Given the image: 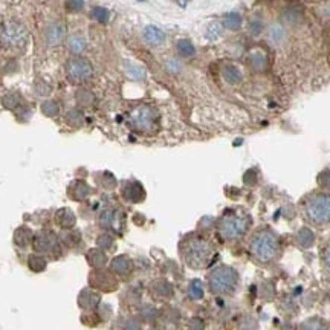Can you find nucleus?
<instances>
[{
    "mask_svg": "<svg viewBox=\"0 0 330 330\" xmlns=\"http://www.w3.org/2000/svg\"><path fill=\"white\" fill-rule=\"evenodd\" d=\"M41 110L48 116H55L58 113V104L55 101H45L43 104H41Z\"/></svg>",
    "mask_w": 330,
    "mask_h": 330,
    "instance_id": "29",
    "label": "nucleus"
},
{
    "mask_svg": "<svg viewBox=\"0 0 330 330\" xmlns=\"http://www.w3.org/2000/svg\"><path fill=\"white\" fill-rule=\"evenodd\" d=\"M57 223L61 226V228H71V226L75 225V214L68 208L60 210L57 213Z\"/></svg>",
    "mask_w": 330,
    "mask_h": 330,
    "instance_id": "14",
    "label": "nucleus"
},
{
    "mask_svg": "<svg viewBox=\"0 0 330 330\" xmlns=\"http://www.w3.org/2000/svg\"><path fill=\"white\" fill-rule=\"evenodd\" d=\"M112 269L118 274H127L130 271V260L127 257H116L112 263Z\"/></svg>",
    "mask_w": 330,
    "mask_h": 330,
    "instance_id": "19",
    "label": "nucleus"
},
{
    "mask_svg": "<svg viewBox=\"0 0 330 330\" xmlns=\"http://www.w3.org/2000/svg\"><path fill=\"white\" fill-rule=\"evenodd\" d=\"M165 69H167L168 72H171V74H177V72H180L182 65L179 63L176 58H170L167 63H165Z\"/></svg>",
    "mask_w": 330,
    "mask_h": 330,
    "instance_id": "33",
    "label": "nucleus"
},
{
    "mask_svg": "<svg viewBox=\"0 0 330 330\" xmlns=\"http://www.w3.org/2000/svg\"><path fill=\"white\" fill-rule=\"evenodd\" d=\"M93 72L90 61L86 58H74L66 63V75L74 82H80L87 80Z\"/></svg>",
    "mask_w": 330,
    "mask_h": 330,
    "instance_id": "8",
    "label": "nucleus"
},
{
    "mask_svg": "<svg viewBox=\"0 0 330 330\" xmlns=\"http://www.w3.org/2000/svg\"><path fill=\"white\" fill-rule=\"evenodd\" d=\"M158 112L150 106H139L130 113V126L139 132H150L155 129Z\"/></svg>",
    "mask_w": 330,
    "mask_h": 330,
    "instance_id": "6",
    "label": "nucleus"
},
{
    "mask_svg": "<svg viewBox=\"0 0 330 330\" xmlns=\"http://www.w3.org/2000/svg\"><path fill=\"white\" fill-rule=\"evenodd\" d=\"M29 237H31V234H29L28 228H20V230L15 233V242H17L18 245H22V246H25V245L28 243Z\"/></svg>",
    "mask_w": 330,
    "mask_h": 330,
    "instance_id": "31",
    "label": "nucleus"
},
{
    "mask_svg": "<svg viewBox=\"0 0 330 330\" xmlns=\"http://www.w3.org/2000/svg\"><path fill=\"white\" fill-rule=\"evenodd\" d=\"M92 17L96 20V22H99V23H107V22H109V17H110V12H109L106 8H102V6H95V8L92 9Z\"/></svg>",
    "mask_w": 330,
    "mask_h": 330,
    "instance_id": "24",
    "label": "nucleus"
},
{
    "mask_svg": "<svg viewBox=\"0 0 330 330\" xmlns=\"http://www.w3.org/2000/svg\"><path fill=\"white\" fill-rule=\"evenodd\" d=\"M82 113L80 112V110H77V109H74V110H71L69 113H68V116H66V119H68V122H71V124H75V126H78V124H81L82 122Z\"/></svg>",
    "mask_w": 330,
    "mask_h": 330,
    "instance_id": "32",
    "label": "nucleus"
},
{
    "mask_svg": "<svg viewBox=\"0 0 330 330\" xmlns=\"http://www.w3.org/2000/svg\"><path fill=\"white\" fill-rule=\"evenodd\" d=\"M304 214L307 220L317 225L324 226L330 223V194L315 193L304 203Z\"/></svg>",
    "mask_w": 330,
    "mask_h": 330,
    "instance_id": "3",
    "label": "nucleus"
},
{
    "mask_svg": "<svg viewBox=\"0 0 330 330\" xmlns=\"http://www.w3.org/2000/svg\"><path fill=\"white\" fill-rule=\"evenodd\" d=\"M300 330H327V326L323 321L314 318V320H309V321L303 323Z\"/></svg>",
    "mask_w": 330,
    "mask_h": 330,
    "instance_id": "27",
    "label": "nucleus"
},
{
    "mask_svg": "<svg viewBox=\"0 0 330 330\" xmlns=\"http://www.w3.org/2000/svg\"><path fill=\"white\" fill-rule=\"evenodd\" d=\"M242 23H243V18L239 12H228L223 17V25L231 31L239 29L242 26Z\"/></svg>",
    "mask_w": 330,
    "mask_h": 330,
    "instance_id": "16",
    "label": "nucleus"
},
{
    "mask_svg": "<svg viewBox=\"0 0 330 330\" xmlns=\"http://www.w3.org/2000/svg\"><path fill=\"white\" fill-rule=\"evenodd\" d=\"M124 196H126L129 200L139 202L144 197V190H142V187L139 183H130V185H127L126 188H124Z\"/></svg>",
    "mask_w": 330,
    "mask_h": 330,
    "instance_id": "15",
    "label": "nucleus"
},
{
    "mask_svg": "<svg viewBox=\"0 0 330 330\" xmlns=\"http://www.w3.org/2000/svg\"><path fill=\"white\" fill-rule=\"evenodd\" d=\"M86 48H87V40H86L84 35L74 34V35L69 37V40H68V49H69L72 54H81V52L86 51Z\"/></svg>",
    "mask_w": 330,
    "mask_h": 330,
    "instance_id": "12",
    "label": "nucleus"
},
{
    "mask_svg": "<svg viewBox=\"0 0 330 330\" xmlns=\"http://www.w3.org/2000/svg\"><path fill=\"white\" fill-rule=\"evenodd\" d=\"M208 284L214 294H231L239 284V275L230 266H219L208 275Z\"/></svg>",
    "mask_w": 330,
    "mask_h": 330,
    "instance_id": "4",
    "label": "nucleus"
},
{
    "mask_svg": "<svg viewBox=\"0 0 330 330\" xmlns=\"http://www.w3.org/2000/svg\"><path fill=\"white\" fill-rule=\"evenodd\" d=\"M176 48H177L179 55L183 57V58H190L196 54V48L190 40H179Z\"/></svg>",
    "mask_w": 330,
    "mask_h": 330,
    "instance_id": "17",
    "label": "nucleus"
},
{
    "mask_svg": "<svg viewBox=\"0 0 330 330\" xmlns=\"http://www.w3.org/2000/svg\"><path fill=\"white\" fill-rule=\"evenodd\" d=\"M269 40L272 41V43H275V45L283 43V40H284V29H283L280 25H272V26L269 28Z\"/></svg>",
    "mask_w": 330,
    "mask_h": 330,
    "instance_id": "23",
    "label": "nucleus"
},
{
    "mask_svg": "<svg viewBox=\"0 0 330 330\" xmlns=\"http://www.w3.org/2000/svg\"><path fill=\"white\" fill-rule=\"evenodd\" d=\"M222 75H223V80L228 82V84H239V82L242 81V78H243L239 68H236L233 65L225 66L223 71H222Z\"/></svg>",
    "mask_w": 330,
    "mask_h": 330,
    "instance_id": "13",
    "label": "nucleus"
},
{
    "mask_svg": "<svg viewBox=\"0 0 330 330\" xmlns=\"http://www.w3.org/2000/svg\"><path fill=\"white\" fill-rule=\"evenodd\" d=\"M191 330H203V323L199 320V318H194L193 321H191Z\"/></svg>",
    "mask_w": 330,
    "mask_h": 330,
    "instance_id": "38",
    "label": "nucleus"
},
{
    "mask_svg": "<svg viewBox=\"0 0 330 330\" xmlns=\"http://www.w3.org/2000/svg\"><path fill=\"white\" fill-rule=\"evenodd\" d=\"M314 240H315L314 233H312L311 230H307V228H303V230L298 233V236H297V242H298V245H300L301 248H311L312 243H314Z\"/></svg>",
    "mask_w": 330,
    "mask_h": 330,
    "instance_id": "20",
    "label": "nucleus"
},
{
    "mask_svg": "<svg viewBox=\"0 0 330 330\" xmlns=\"http://www.w3.org/2000/svg\"><path fill=\"white\" fill-rule=\"evenodd\" d=\"M220 34H222V28H220L219 23H211V25L208 26V37H210V38H216V37H219Z\"/></svg>",
    "mask_w": 330,
    "mask_h": 330,
    "instance_id": "35",
    "label": "nucleus"
},
{
    "mask_svg": "<svg viewBox=\"0 0 330 330\" xmlns=\"http://www.w3.org/2000/svg\"><path fill=\"white\" fill-rule=\"evenodd\" d=\"M318 183L323 188H327V190L330 188V170H326L318 176Z\"/></svg>",
    "mask_w": 330,
    "mask_h": 330,
    "instance_id": "34",
    "label": "nucleus"
},
{
    "mask_svg": "<svg viewBox=\"0 0 330 330\" xmlns=\"http://www.w3.org/2000/svg\"><path fill=\"white\" fill-rule=\"evenodd\" d=\"M261 29H263V23L260 22V20H252V22L249 23V31H251V34L257 35V34L261 32Z\"/></svg>",
    "mask_w": 330,
    "mask_h": 330,
    "instance_id": "36",
    "label": "nucleus"
},
{
    "mask_svg": "<svg viewBox=\"0 0 330 330\" xmlns=\"http://www.w3.org/2000/svg\"><path fill=\"white\" fill-rule=\"evenodd\" d=\"M248 226H249V222L246 220V217L226 214L219 223V233L226 240H237L248 231Z\"/></svg>",
    "mask_w": 330,
    "mask_h": 330,
    "instance_id": "5",
    "label": "nucleus"
},
{
    "mask_svg": "<svg viewBox=\"0 0 330 330\" xmlns=\"http://www.w3.org/2000/svg\"><path fill=\"white\" fill-rule=\"evenodd\" d=\"M3 106L6 109H15L18 104H20V96L17 93H6L2 99Z\"/></svg>",
    "mask_w": 330,
    "mask_h": 330,
    "instance_id": "28",
    "label": "nucleus"
},
{
    "mask_svg": "<svg viewBox=\"0 0 330 330\" xmlns=\"http://www.w3.org/2000/svg\"><path fill=\"white\" fill-rule=\"evenodd\" d=\"M180 252H182L185 263H187L188 266L203 267L211 258L213 248L206 240H203L200 237H193L182 245Z\"/></svg>",
    "mask_w": 330,
    "mask_h": 330,
    "instance_id": "2",
    "label": "nucleus"
},
{
    "mask_svg": "<svg viewBox=\"0 0 330 330\" xmlns=\"http://www.w3.org/2000/svg\"><path fill=\"white\" fill-rule=\"evenodd\" d=\"M66 8L71 12H80L84 9V0H66Z\"/></svg>",
    "mask_w": 330,
    "mask_h": 330,
    "instance_id": "30",
    "label": "nucleus"
},
{
    "mask_svg": "<svg viewBox=\"0 0 330 330\" xmlns=\"http://www.w3.org/2000/svg\"><path fill=\"white\" fill-rule=\"evenodd\" d=\"M0 40L5 46L18 48L23 46L28 40V31L26 28L18 22H8L0 32Z\"/></svg>",
    "mask_w": 330,
    "mask_h": 330,
    "instance_id": "7",
    "label": "nucleus"
},
{
    "mask_svg": "<svg viewBox=\"0 0 330 330\" xmlns=\"http://www.w3.org/2000/svg\"><path fill=\"white\" fill-rule=\"evenodd\" d=\"M188 294L193 300H200L203 297V287H202V283L199 280L191 281V284L188 287Z\"/></svg>",
    "mask_w": 330,
    "mask_h": 330,
    "instance_id": "26",
    "label": "nucleus"
},
{
    "mask_svg": "<svg viewBox=\"0 0 330 330\" xmlns=\"http://www.w3.org/2000/svg\"><path fill=\"white\" fill-rule=\"evenodd\" d=\"M249 252L260 263H269L280 255V240L269 230L257 231L249 240Z\"/></svg>",
    "mask_w": 330,
    "mask_h": 330,
    "instance_id": "1",
    "label": "nucleus"
},
{
    "mask_svg": "<svg viewBox=\"0 0 330 330\" xmlns=\"http://www.w3.org/2000/svg\"><path fill=\"white\" fill-rule=\"evenodd\" d=\"M55 245L57 239L52 233H41L34 240V246L37 251H52Z\"/></svg>",
    "mask_w": 330,
    "mask_h": 330,
    "instance_id": "11",
    "label": "nucleus"
},
{
    "mask_svg": "<svg viewBox=\"0 0 330 330\" xmlns=\"http://www.w3.org/2000/svg\"><path fill=\"white\" fill-rule=\"evenodd\" d=\"M124 69H126L127 75L132 77L133 80H142L144 77H146V71L135 63H130V61H126V63H124Z\"/></svg>",
    "mask_w": 330,
    "mask_h": 330,
    "instance_id": "21",
    "label": "nucleus"
},
{
    "mask_svg": "<svg viewBox=\"0 0 330 330\" xmlns=\"http://www.w3.org/2000/svg\"><path fill=\"white\" fill-rule=\"evenodd\" d=\"M323 260H324V264L330 269V242L327 243L326 249H324V254H323Z\"/></svg>",
    "mask_w": 330,
    "mask_h": 330,
    "instance_id": "37",
    "label": "nucleus"
},
{
    "mask_svg": "<svg viewBox=\"0 0 330 330\" xmlns=\"http://www.w3.org/2000/svg\"><path fill=\"white\" fill-rule=\"evenodd\" d=\"M142 37H144V40H146V43H149L150 46H159L165 41L164 31H161L158 26H153V25H150V26H147L146 29H144Z\"/></svg>",
    "mask_w": 330,
    "mask_h": 330,
    "instance_id": "10",
    "label": "nucleus"
},
{
    "mask_svg": "<svg viewBox=\"0 0 330 330\" xmlns=\"http://www.w3.org/2000/svg\"><path fill=\"white\" fill-rule=\"evenodd\" d=\"M249 61H251V66L255 69V71H261L264 68V55L260 52V51H254L251 55H249Z\"/></svg>",
    "mask_w": 330,
    "mask_h": 330,
    "instance_id": "25",
    "label": "nucleus"
},
{
    "mask_svg": "<svg viewBox=\"0 0 330 330\" xmlns=\"http://www.w3.org/2000/svg\"><path fill=\"white\" fill-rule=\"evenodd\" d=\"M77 101H78V104L87 107V106H92V104H93L95 95H93L90 90H87V89H80V90L77 92Z\"/></svg>",
    "mask_w": 330,
    "mask_h": 330,
    "instance_id": "22",
    "label": "nucleus"
},
{
    "mask_svg": "<svg viewBox=\"0 0 330 330\" xmlns=\"http://www.w3.org/2000/svg\"><path fill=\"white\" fill-rule=\"evenodd\" d=\"M66 38V26L61 22H52L45 29V41L51 46L55 48L61 45Z\"/></svg>",
    "mask_w": 330,
    "mask_h": 330,
    "instance_id": "9",
    "label": "nucleus"
},
{
    "mask_svg": "<svg viewBox=\"0 0 330 330\" xmlns=\"http://www.w3.org/2000/svg\"><path fill=\"white\" fill-rule=\"evenodd\" d=\"M69 191H71L72 197L77 199V200H82V199H86V197L89 196V187H87L84 182H77V183H74L72 188H71Z\"/></svg>",
    "mask_w": 330,
    "mask_h": 330,
    "instance_id": "18",
    "label": "nucleus"
}]
</instances>
